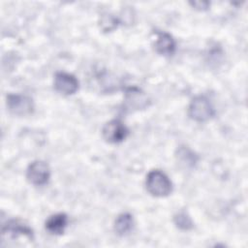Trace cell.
Wrapping results in <instances>:
<instances>
[{"mask_svg": "<svg viewBox=\"0 0 248 248\" xmlns=\"http://www.w3.org/2000/svg\"><path fill=\"white\" fill-rule=\"evenodd\" d=\"M146 189L155 197H166L171 192V182L169 177L159 170H153L146 176Z\"/></svg>", "mask_w": 248, "mask_h": 248, "instance_id": "cell-1", "label": "cell"}, {"mask_svg": "<svg viewBox=\"0 0 248 248\" xmlns=\"http://www.w3.org/2000/svg\"><path fill=\"white\" fill-rule=\"evenodd\" d=\"M188 112L190 117L198 122L206 121L214 115V109L210 102L203 96L195 97L191 101Z\"/></svg>", "mask_w": 248, "mask_h": 248, "instance_id": "cell-2", "label": "cell"}, {"mask_svg": "<svg viewBox=\"0 0 248 248\" xmlns=\"http://www.w3.org/2000/svg\"><path fill=\"white\" fill-rule=\"evenodd\" d=\"M7 107L16 115H28L34 110V104L30 97L20 94H9L7 96Z\"/></svg>", "mask_w": 248, "mask_h": 248, "instance_id": "cell-3", "label": "cell"}, {"mask_svg": "<svg viewBox=\"0 0 248 248\" xmlns=\"http://www.w3.org/2000/svg\"><path fill=\"white\" fill-rule=\"evenodd\" d=\"M127 127L118 119L107 122L102 130L104 139L110 143H118L124 140L128 136Z\"/></svg>", "mask_w": 248, "mask_h": 248, "instance_id": "cell-4", "label": "cell"}, {"mask_svg": "<svg viewBox=\"0 0 248 248\" xmlns=\"http://www.w3.org/2000/svg\"><path fill=\"white\" fill-rule=\"evenodd\" d=\"M26 176L29 182L34 185L40 186L47 183L50 176L48 165L43 161H34L29 165Z\"/></svg>", "mask_w": 248, "mask_h": 248, "instance_id": "cell-5", "label": "cell"}, {"mask_svg": "<svg viewBox=\"0 0 248 248\" xmlns=\"http://www.w3.org/2000/svg\"><path fill=\"white\" fill-rule=\"evenodd\" d=\"M54 88L61 94L72 95L78 89V80L71 74L58 72L54 77Z\"/></svg>", "mask_w": 248, "mask_h": 248, "instance_id": "cell-6", "label": "cell"}, {"mask_svg": "<svg viewBox=\"0 0 248 248\" xmlns=\"http://www.w3.org/2000/svg\"><path fill=\"white\" fill-rule=\"evenodd\" d=\"M2 236L3 238H18L19 236H25L29 239L33 238L32 230L25 224L20 223L18 221L13 220L10 221L3 229H2Z\"/></svg>", "mask_w": 248, "mask_h": 248, "instance_id": "cell-7", "label": "cell"}, {"mask_svg": "<svg viewBox=\"0 0 248 248\" xmlns=\"http://www.w3.org/2000/svg\"><path fill=\"white\" fill-rule=\"evenodd\" d=\"M154 47L162 55H172L175 50V42L169 33L159 31L155 33Z\"/></svg>", "mask_w": 248, "mask_h": 248, "instance_id": "cell-8", "label": "cell"}, {"mask_svg": "<svg viewBox=\"0 0 248 248\" xmlns=\"http://www.w3.org/2000/svg\"><path fill=\"white\" fill-rule=\"evenodd\" d=\"M125 105L130 109L144 108L148 105V99L140 89L130 87L125 93Z\"/></svg>", "mask_w": 248, "mask_h": 248, "instance_id": "cell-9", "label": "cell"}, {"mask_svg": "<svg viewBox=\"0 0 248 248\" xmlns=\"http://www.w3.org/2000/svg\"><path fill=\"white\" fill-rule=\"evenodd\" d=\"M68 224V217L64 213L50 216L46 222V229L52 234H62Z\"/></svg>", "mask_w": 248, "mask_h": 248, "instance_id": "cell-10", "label": "cell"}, {"mask_svg": "<svg viewBox=\"0 0 248 248\" xmlns=\"http://www.w3.org/2000/svg\"><path fill=\"white\" fill-rule=\"evenodd\" d=\"M134 226V219L130 213H121L114 222V231L118 235H126Z\"/></svg>", "mask_w": 248, "mask_h": 248, "instance_id": "cell-11", "label": "cell"}, {"mask_svg": "<svg viewBox=\"0 0 248 248\" xmlns=\"http://www.w3.org/2000/svg\"><path fill=\"white\" fill-rule=\"evenodd\" d=\"M174 222H175L176 226L182 230H189L193 227V223H192L190 217L184 212L178 213L174 217Z\"/></svg>", "mask_w": 248, "mask_h": 248, "instance_id": "cell-12", "label": "cell"}, {"mask_svg": "<svg viewBox=\"0 0 248 248\" xmlns=\"http://www.w3.org/2000/svg\"><path fill=\"white\" fill-rule=\"evenodd\" d=\"M115 18L111 17L110 16H106L103 17L102 21H101V25H102V28L106 31H109L111 29H113L115 26H116V23H115Z\"/></svg>", "mask_w": 248, "mask_h": 248, "instance_id": "cell-13", "label": "cell"}, {"mask_svg": "<svg viewBox=\"0 0 248 248\" xmlns=\"http://www.w3.org/2000/svg\"><path fill=\"white\" fill-rule=\"evenodd\" d=\"M190 4L199 10H206L209 6V2H201V1L200 2H192Z\"/></svg>", "mask_w": 248, "mask_h": 248, "instance_id": "cell-14", "label": "cell"}]
</instances>
